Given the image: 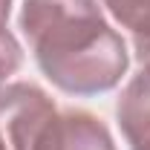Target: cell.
<instances>
[{
    "label": "cell",
    "mask_w": 150,
    "mask_h": 150,
    "mask_svg": "<svg viewBox=\"0 0 150 150\" xmlns=\"http://www.w3.org/2000/svg\"><path fill=\"white\" fill-rule=\"evenodd\" d=\"M118 124L133 150H144L150 144V69L133 78L118 98Z\"/></svg>",
    "instance_id": "obj_4"
},
{
    "label": "cell",
    "mask_w": 150,
    "mask_h": 150,
    "mask_svg": "<svg viewBox=\"0 0 150 150\" xmlns=\"http://www.w3.org/2000/svg\"><path fill=\"white\" fill-rule=\"evenodd\" d=\"M20 64H23V49H20L18 38L9 32V26L0 20V84L18 72Z\"/></svg>",
    "instance_id": "obj_6"
},
{
    "label": "cell",
    "mask_w": 150,
    "mask_h": 150,
    "mask_svg": "<svg viewBox=\"0 0 150 150\" xmlns=\"http://www.w3.org/2000/svg\"><path fill=\"white\" fill-rule=\"evenodd\" d=\"M144 150H150V144H147V147H144Z\"/></svg>",
    "instance_id": "obj_9"
},
{
    "label": "cell",
    "mask_w": 150,
    "mask_h": 150,
    "mask_svg": "<svg viewBox=\"0 0 150 150\" xmlns=\"http://www.w3.org/2000/svg\"><path fill=\"white\" fill-rule=\"evenodd\" d=\"M133 49H136V58H139L142 69H150V26L133 32Z\"/></svg>",
    "instance_id": "obj_7"
},
{
    "label": "cell",
    "mask_w": 150,
    "mask_h": 150,
    "mask_svg": "<svg viewBox=\"0 0 150 150\" xmlns=\"http://www.w3.org/2000/svg\"><path fill=\"white\" fill-rule=\"evenodd\" d=\"M55 104L38 84L0 87V144L3 150H40L49 124L55 121Z\"/></svg>",
    "instance_id": "obj_2"
},
{
    "label": "cell",
    "mask_w": 150,
    "mask_h": 150,
    "mask_svg": "<svg viewBox=\"0 0 150 150\" xmlns=\"http://www.w3.org/2000/svg\"><path fill=\"white\" fill-rule=\"evenodd\" d=\"M20 29L40 72L69 95L107 93L130 67L127 43L98 0H23Z\"/></svg>",
    "instance_id": "obj_1"
},
{
    "label": "cell",
    "mask_w": 150,
    "mask_h": 150,
    "mask_svg": "<svg viewBox=\"0 0 150 150\" xmlns=\"http://www.w3.org/2000/svg\"><path fill=\"white\" fill-rule=\"evenodd\" d=\"M9 9H12V0H0V20L3 23L9 20Z\"/></svg>",
    "instance_id": "obj_8"
},
{
    "label": "cell",
    "mask_w": 150,
    "mask_h": 150,
    "mask_svg": "<svg viewBox=\"0 0 150 150\" xmlns=\"http://www.w3.org/2000/svg\"><path fill=\"white\" fill-rule=\"evenodd\" d=\"M0 150H3V144H0Z\"/></svg>",
    "instance_id": "obj_10"
},
{
    "label": "cell",
    "mask_w": 150,
    "mask_h": 150,
    "mask_svg": "<svg viewBox=\"0 0 150 150\" xmlns=\"http://www.w3.org/2000/svg\"><path fill=\"white\" fill-rule=\"evenodd\" d=\"M124 29L139 32L150 26V0H101Z\"/></svg>",
    "instance_id": "obj_5"
},
{
    "label": "cell",
    "mask_w": 150,
    "mask_h": 150,
    "mask_svg": "<svg viewBox=\"0 0 150 150\" xmlns=\"http://www.w3.org/2000/svg\"><path fill=\"white\" fill-rule=\"evenodd\" d=\"M40 150H115L107 124L87 110H64L49 124Z\"/></svg>",
    "instance_id": "obj_3"
}]
</instances>
